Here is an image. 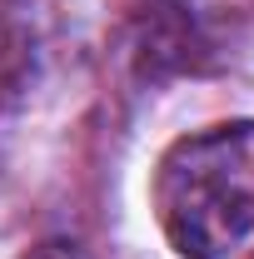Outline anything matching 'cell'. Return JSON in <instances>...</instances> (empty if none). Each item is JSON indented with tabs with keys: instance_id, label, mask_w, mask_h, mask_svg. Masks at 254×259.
<instances>
[{
	"instance_id": "3957f363",
	"label": "cell",
	"mask_w": 254,
	"mask_h": 259,
	"mask_svg": "<svg viewBox=\"0 0 254 259\" xmlns=\"http://www.w3.org/2000/svg\"><path fill=\"white\" fill-rule=\"evenodd\" d=\"M20 259H95L85 244H75V239H45V244H35L30 254H20Z\"/></svg>"
},
{
	"instance_id": "6da1fadb",
	"label": "cell",
	"mask_w": 254,
	"mask_h": 259,
	"mask_svg": "<svg viewBox=\"0 0 254 259\" xmlns=\"http://www.w3.org/2000/svg\"><path fill=\"white\" fill-rule=\"evenodd\" d=\"M155 220L180 259H224L254 234V120L180 135L155 164Z\"/></svg>"
},
{
	"instance_id": "7a4b0ae2",
	"label": "cell",
	"mask_w": 254,
	"mask_h": 259,
	"mask_svg": "<svg viewBox=\"0 0 254 259\" xmlns=\"http://www.w3.org/2000/svg\"><path fill=\"white\" fill-rule=\"evenodd\" d=\"M194 45V20L190 10L180 5V0H164V5H155L150 10V20H145V35H140V55H145V65L150 70H164V65H185Z\"/></svg>"
}]
</instances>
